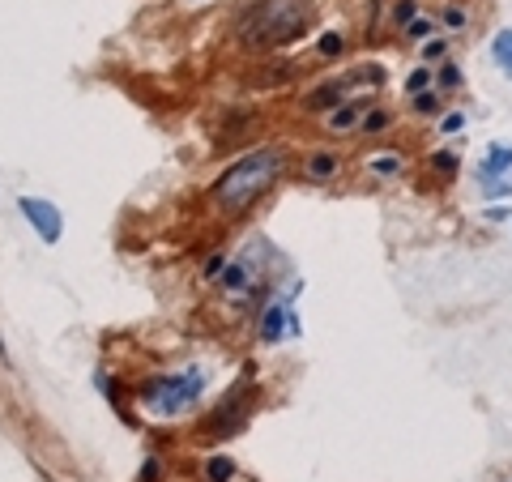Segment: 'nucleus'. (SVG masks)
Here are the masks:
<instances>
[{"label":"nucleus","instance_id":"18","mask_svg":"<svg viewBox=\"0 0 512 482\" xmlns=\"http://www.w3.org/2000/svg\"><path fill=\"white\" fill-rule=\"evenodd\" d=\"M414 107H419V111H436V94H414Z\"/></svg>","mask_w":512,"mask_h":482},{"label":"nucleus","instance_id":"3","mask_svg":"<svg viewBox=\"0 0 512 482\" xmlns=\"http://www.w3.org/2000/svg\"><path fill=\"white\" fill-rule=\"evenodd\" d=\"M205 380L201 372H184V376H163V380H150L146 389H141V401H146V410L163 414V419H171V414H180L184 406H192V401L201 397Z\"/></svg>","mask_w":512,"mask_h":482},{"label":"nucleus","instance_id":"10","mask_svg":"<svg viewBox=\"0 0 512 482\" xmlns=\"http://www.w3.org/2000/svg\"><path fill=\"white\" fill-rule=\"evenodd\" d=\"M205 474H210L214 482H227V478L235 474V465H231V457H210V465H205Z\"/></svg>","mask_w":512,"mask_h":482},{"label":"nucleus","instance_id":"15","mask_svg":"<svg viewBox=\"0 0 512 482\" xmlns=\"http://www.w3.org/2000/svg\"><path fill=\"white\" fill-rule=\"evenodd\" d=\"M384 124H389V111H372V116L363 120V128H367V133H380Z\"/></svg>","mask_w":512,"mask_h":482},{"label":"nucleus","instance_id":"9","mask_svg":"<svg viewBox=\"0 0 512 482\" xmlns=\"http://www.w3.org/2000/svg\"><path fill=\"white\" fill-rule=\"evenodd\" d=\"M329 124L338 128V133H342V128H355V124H359V103H342V107L329 116Z\"/></svg>","mask_w":512,"mask_h":482},{"label":"nucleus","instance_id":"19","mask_svg":"<svg viewBox=\"0 0 512 482\" xmlns=\"http://www.w3.org/2000/svg\"><path fill=\"white\" fill-rule=\"evenodd\" d=\"M457 128H466V116L453 111V116H444V133H457Z\"/></svg>","mask_w":512,"mask_h":482},{"label":"nucleus","instance_id":"14","mask_svg":"<svg viewBox=\"0 0 512 482\" xmlns=\"http://www.w3.org/2000/svg\"><path fill=\"white\" fill-rule=\"evenodd\" d=\"M342 52V35H325L320 39V56H338Z\"/></svg>","mask_w":512,"mask_h":482},{"label":"nucleus","instance_id":"17","mask_svg":"<svg viewBox=\"0 0 512 482\" xmlns=\"http://www.w3.org/2000/svg\"><path fill=\"white\" fill-rule=\"evenodd\" d=\"M440 82H444V86H457V82H461V69H453V64H444V69H440Z\"/></svg>","mask_w":512,"mask_h":482},{"label":"nucleus","instance_id":"12","mask_svg":"<svg viewBox=\"0 0 512 482\" xmlns=\"http://www.w3.org/2000/svg\"><path fill=\"white\" fill-rule=\"evenodd\" d=\"M222 282H227V291H244L248 273H244V269H239V265H231V269H227V278H222Z\"/></svg>","mask_w":512,"mask_h":482},{"label":"nucleus","instance_id":"1","mask_svg":"<svg viewBox=\"0 0 512 482\" xmlns=\"http://www.w3.org/2000/svg\"><path fill=\"white\" fill-rule=\"evenodd\" d=\"M312 26V0H256L239 22V39L248 47L295 43Z\"/></svg>","mask_w":512,"mask_h":482},{"label":"nucleus","instance_id":"7","mask_svg":"<svg viewBox=\"0 0 512 482\" xmlns=\"http://www.w3.org/2000/svg\"><path fill=\"white\" fill-rule=\"evenodd\" d=\"M282 320H286V308H282V303L265 312V320H261V342H278V337H282Z\"/></svg>","mask_w":512,"mask_h":482},{"label":"nucleus","instance_id":"20","mask_svg":"<svg viewBox=\"0 0 512 482\" xmlns=\"http://www.w3.org/2000/svg\"><path fill=\"white\" fill-rule=\"evenodd\" d=\"M397 22H414V0H402V5H397Z\"/></svg>","mask_w":512,"mask_h":482},{"label":"nucleus","instance_id":"2","mask_svg":"<svg viewBox=\"0 0 512 482\" xmlns=\"http://www.w3.org/2000/svg\"><path fill=\"white\" fill-rule=\"evenodd\" d=\"M278 175H282V154L278 150H256L248 158H239L235 167L222 171V180L214 184V197L227 205V210H244V205L261 197Z\"/></svg>","mask_w":512,"mask_h":482},{"label":"nucleus","instance_id":"13","mask_svg":"<svg viewBox=\"0 0 512 482\" xmlns=\"http://www.w3.org/2000/svg\"><path fill=\"white\" fill-rule=\"evenodd\" d=\"M423 86H431V73H427V69H419V73H410V82H406V90H410V94H423Z\"/></svg>","mask_w":512,"mask_h":482},{"label":"nucleus","instance_id":"21","mask_svg":"<svg viewBox=\"0 0 512 482\" xmlns=\"http://www.w3.org/2000/svg\"><path fill=\"white\" fill-rule=\"evenodd\" d=\"M436 167H444V171H453V167H457V158H453V154H436Z\"/></svg>","mask_w":512,"mask_h":482},{"label":"nucleus","instance_id":"8","mask_svg":"<svg viewBox=\"0 0 512 482\" xmlns=\"http://www.w3.org/2000/svg\"><path fill=\"white\" fill-rule=\"evenodd\" d=\"M333 171H338V158H333V154H312L308 158V175H312V180H329Z\"/></svg>","mask_w":512,"mask_h":482},{"label":"nucleus","instance_id":"11","mask_svg":"<svg viewBox=\"0 0 512 482\" xmlns=\"http://www.w3.org/2000/svg\"><path fill=\"white\" fill-rule=\"evenodd\" d=\"M372 171H380V175H397V171H402V158H397V154H380V158H372Z\"/></svg>","mask_w":512,"mask_h":482},{"label":"nucleus","instance_id":"5","mask_svg":"<svg viewBox=\"0 0 512 482\" xmlns=\"http://www.w3.org/2000/svg\"><path fill=\"white\" fill-rule=\"evenodd\" d=\"M508 167H512V146H491L487 150V163H483V171H478V175L491 180V175H504Z\"/></svg>","mask_w":512,"mask_h":482},{"label":"nucleus","instance_id":"4","mask_svg":"<svg viewBox=\"0 0 512 482\" xmlns=\"http://www.w3.org/2000/svg\"><path fill=\"white\" fill-rule=\"evenodd\" d=\"M18 210L26 214V222H30V227L39 231V239H43V244H56V239L64 235V218H60V210H56L52 201L22 197V201H18Z\"/></svg>","mask_w":512,"mask_h":482},{"label":"nucleus","instance_id":"22","mask_svg":"<svg viewBox=\"0 0 512 482\" xmlns=\"http://www.w3.org/2000/svg\"><path fill=\"white\" fill-rule=\"evenodd\" d=\"M410 35H431V22H410Z\"/></svg>","mask_w":512,"mask_h":482},{"label":"nucleus","instance_id":"16","mask_svg":"<svg viewBox=\"0 0 512 482\" xmlns=\"http://www.w3.org/2000/svg\"><path fill=\"white\" fill-rule=\"evenodd\" d=\"M444 22H448V26H453V30H461V26H466V13H461V9H453V5H448V9H444Z\"/></svg>","mask_w":512,"mask_h":482},{"label":"nucleus","instance_id":"6","mask_svg":"<svg viewBox=\"0 0 512 482\" xmlns=\"http://www.w3.org/2000/svg\"><path fill=\"white\" fill-rule=\"evenodd\" d=\"M491 56H495V64L512 77V30H500V35L491 39Z\"/></svg>","mask_w":512,"mask_h":482}]
</instances>
